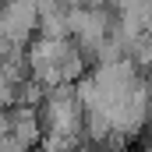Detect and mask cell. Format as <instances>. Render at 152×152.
I'll return each mask as SVG.
<instances>
[{
    "mask_svg": "<svg viewBox=\"0 0 152 152\" xmlns=\"http://www.w3.org/2000/svg\"><path fill=\"white\" fill-rule=\"evenodd\" d=\"M25 64H28V81L39 85L42 92L53 85H75L78 78L88 71L81 50L71 39L50 42V39H32L25 46Z\"/></svg>",
    "mask_w": 152,
    "mask_h": 152,
    "instance_id": "6da1fadb",
    "label": "cell"
},
{
    "mask_svg": "<svg viewBox=\"0 0 152 152\" xmlns=\"http://www.w3.org/2000/svg\"><path fill=\"white\" fill-rule=\"evenodd\" d=\"M39 120H42V138H60V142H78L81 145V120L85 110L75 96V85H53L42 92L39 103Z\"/></svg>",
    "mask_w": 152,
    "mask_h": 152,
    "instance_id": "7a4b0ae2",
    "label": "cell"
},
{
    "mask_svg": "<svg viewBox=\"0 0 152 152\" xmlns=\"http://www.w3.org/2000/svg\"><path fill=\"white\" fill-rule=\"evenodd\" d=\"M117 32L113 7H67V36L81 50L85 64L92 60L96 46Z\"/></svg>",
    "mask_w": 152,
    "mask_h": 152,
    "instance_id": "3957f363",
    "label": "cell"
},
{
    "mask_svg": "<svg viewBox=\"0 0 152 152\" xmlns=\"http://www.w3.org/2000/svg\"><path fill=\"white\" fill-rule=\"evenodd\" d=\"M36 7L18 0H0V39L11 46H28L36 39Z\"/></svg>",
    "mask_w": 152,
    "mask_h": 152,
    "instance_id": "277c9868",
    "label": "cell"
},
{
    "mask_svg": "<svg viewBox=\"0 0 152 152\" xmlns=\"http://www.w3.org/2000/svg\"><path fill=\"white\" fill-rule=\"evenodd\" d=\"M4 134H7L21 152H32L39 142H42L39 106H11V110H4Z\"/></svg>",
    "mask_w": 152,
    "mask_h": 152,
    "instance_id": "5b68a950",
    "label": "cell"
}]
</instances>
